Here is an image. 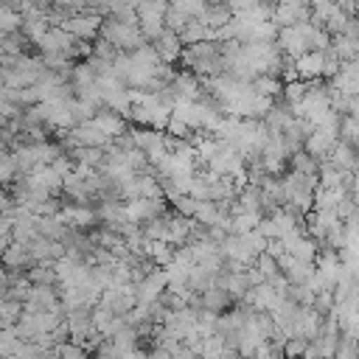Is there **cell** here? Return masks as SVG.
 <instances>
[{
  "label": "cell",
  "mask_w": 359,
  "mask_h": 359,
  "mask_svg": "<svg viewBox=\"0 0 359 359\" xmlns=\"http://www.w3.org/2000/svg\"><path fill=\"white\" fill-rule=\"evenodd\" d=\"M98 306L107 309L115 317H123L129 309L137 306L135 303V283H112V286H107L101 292V297H98Z\"/></svg>",
  "instance_id": "6da1fadb"
},
{
  "label": "cell",
  "mask_w": 359,
  "mask_h": 359,
  "mask_svg": "<svg viewBox=\"0 0 359 359\" xmlns=\"http://www.w3.org/2000/svg\"><path fill=\"white\" fill-rule=\"evenodd\" d=\"M309 20H311L309 3L286 0V3L272 6V25L275 28H292V25H300V22H309Z\"/></svg>",
  "instance_id": "7a4b0ae2"
},
{
  "label": "cell",
  "mask_w": 359,
  "mask_h": 359,
  "mask_svg": "<svg viewBox=\"0 0 359 359\" xmlns=\"http://www.w3.org/2000/svg\"><path fill=\"white\" fill-rule=\"evenodd\" d=\"M59 28H62L65 34H70L73 39H79V42H90V39H95V36H98L101 17L90 14V11H87V6H84V11H81V14L67 17V20H65Z\"/></svg>",
  "instance_id": "3957f363"
},
{
  "label": "cell",
  "mask_w": 359,
  "mask_h": 359,
  "mask_svg": "<svg viewBox=\"0 0 359 359\" xmlns=\"http://www.w3.org/2000/svg\"><path fill=\"white\" fill-rule=\"evenodd\" d=\"M278 241H280V247L289 258H297V261H306V264H314V258L320 252V244H314L303 230H294V233H289Z\"/></svg>",
  "instance_id": "277c9868"
},
{
  "label": "cell",
  "mask_w": 359,
  "mask_h": 359,
  "mask_svg": "<svg viewBox=\"0 0 359 359\" xmlns=\"http://www.w3.org/2000/svg\"><path fill=\"white\" fill-rule=\"evenodd\" d=\"M165 292V275L163 269H149L137 283H135V303L137 306H149L154 300H160V294Z\"/></svg>",
  "instance_id": "5b68a950"
},
{
  "label": "cell",
  "mask_w": 359,
  "mask_h": 359,
  "mask_svg": "<svg viewBox=\"0 0 359 359\" xmlns=\"http://www.w3.org/2000/svg\"><path fill=\"white\" fill-rule=\"evenodd\" d=\"M165 213V202L163 199H129L123 202V216L132 224H143L149 219H157Z\"/></svg>",
  "instance_id": "8992f818"
},
{
  "label": "cell",
  "mask_w": 359,
  "mask_h": 359,
  "mask_svg": "<svg viewBox=\"0 0 359 359\" xmlns=\"http://www.w3.org/2000/svg\"><path fill=\"white\" fill-rule=\"evenodd\" d=\"M73 42H76V39H73L70 34H65V31L56 28V25H50V28L39 36L36 48H39L42 56H67L70 48H73Z\"/></svg>",
  "instance_id": "52a82bcc"
},
{
  "label": "cell",
  "mask_w": 359,
  "mask_h": 359,
  "mask_svg": "<svg viewBox=\"0 0 359 359\" xmlns=\"http://www.w3.org/2000/svg\"><path fill=\"white\" fill-rule=\"evenodd\" d=\"M90 123H93L107 140H115V137H121V135L129 132V121L121 118L118 112H109V109H98V112L90 118Z\"/></svg>",
  "instance_id": "ba28073f"
},
{
  "label": "cell",
  "mask_w": 359,
  "mask_h": 359,
  "mask_svg": "<svg viewBox=\"0 0 359 359\" xmlns=\"http://www.w3.org/2000/svg\"><path fill=\"white\" fill-rule=\"evenodd\" d=\"M334 146H337V135L323 132V129H311V135L303 140V151H306L311 160H317V163H323V160L331 154Z\"/></svg>",
  "instance_id": "9c48e42d"
},
{
  "label": "cell",
  "mask_w": 359,
  "mask_h": 359,
  "mask_svg": "<svg viewBox=\"0 0 359 359\" xmlns=\"http://www.w3.org/2000/svg\"><path fill=\"white\" fill-rule=\"evenodd\" d=\"M31 264H34V261H31V255H28L25 244L11 241V244L0 252V266H3L8 275H22V269H28Z\"/></svg>",
  "instance_id": "30bf717a"
},
{
  "label": "cell",
  "mask_w": 359,
  "mask_h": 359,
  "mask_svg": "<svg viewBox=\"0 0 359 359\" xmlns=\"http://www.w3.org/2000/svg\"><path fill=\"white\" fill-rule=\"evenodd\" d=\"M151 45V50L157 53V59L163 62V65H174L177 59H180V53H182V42H180V36L177 34H171V31H163L157 39H151L149 42Z\"/></svg>",
  "instance_id": "8fae6325"
},
{
  "label": "cell",
  "mask_w": 359,
  "mask_h": 359,
  "mask_svg": "<svg viewBox=\"0 0 359 359\" xmlns=\"http://www.w3.org/2000/svg\"><path fill=\"white\" fill-rule=\"evenodd\" d=\"M292 67H294L300 81H320L323 79V53L320 50H309V53L297 56L292 62Z\"/></svg>",
  "instance_id": "7c38bea8"
},
{
  "label": "cell",
  "mask_w": 359,
  "mask_h": 359,
  "mask_svg": "<svg viewBox=\"0 0 359 359\" xmlns=\"http://www.w3.org/2000/svg\"><path fill=\"white\" fill-rule=\"evenodd\" d=\"M191 230H194V222L191 219H182L177 213H168V219H165V244H171L174 250L182 247L191 238Z\"/></svg>",
  "instance_id": "4fadbf2b"
},
{
  "label": "cell",
  "mask_w": 359,
  "mask_h": 359,
  "mask_svg": "<svg viewBox=\"0 0 359 359\" xmlns=\"http://www.w3.org/2000/svg\"><path fill=\"white\" fill-rule=\"evenodd\" d=\"M348 196V191H345V185H339V188H320L317 185V191H314V199H311V208L314 210H337V205L342 202Z\"/></svg>",
  "instance_id": "5bb4252c"
},
{
  "label": "cell",
  "mask_w": 359,
  "mask_h": 359,
  "mask_svg": "<svg viewBox=\"0 0 359 359\" xmlns=\"http://www.w3.org/2000/svg\"><path fill=\"white\" fill-rule=\"evenodd\" d=\"M135 199H163L160 182L154 174H137L135 177ZM165 202V199H163Z\"/></svg>",
  "instance_id": "9a60e30c"
},
{
  "label": "cell",
  "mask_w": 359,
  "mask_h": 359,
  "mask_svg": "<svg viewBox=\"0 0 359 359\" xmlns=\"http://www.w3.org/2000/svg\"><path fill=\"white\" fill-rule=\"evenodd\" d=\"M250 87H252V93L255 95H264V98H278L280 95V90H283V84H280V79H272V76H255L252 81H250Z\"/></svg>",
  "instance_id": "2e32d148"
},
{
  "label": "cell",
  "mask_w": 359,
  "mask_h": 359,
  "mask_svg": "<svg viewBox=\"0 0 359 359\" xmlns=\"http://www.w3.org/2000/svg\"><path fill=\"white\" fill-rule=\"evenodd\" d=\"M261 219L264 216H258V213H233L230 216V236H244V233L255 230Z\"/></svg>",
  "instance_id": "e0dca14e"
},
{
  "label": "cell",
  "mask_w": 359,
  "mask_h": 359,
  "mask_svg": "<svg viewBox=\"0 0 359 359\" xmlns=\"http://www.w3.org/2000/svg\"><path fill=\"white\" fill-rule=\"evenodd\" d=\"M289 163H292V171L294 174H303V177H317V160H311L303 149L300 151H294L292 157H289Z\"/></svg>",
  "instance_id": "ac0fdd59"
},
{
  "label": "cell",
  "mask_w": 359,
  "mask_h": 359,
  "mask_svg": "<svg viewBox=\"0 0 359 359\" xmlns=\"http://www.w3.org/2000/svg\"><path fill=\"white\" fill-rule=\"evenodd\" d=\"M224 339L222 337H205L202 339V348H199V359H222V353H224Z\"/></svg>",
  "instance_id": "d6986e66"
},
{
  "label": "cell",
  "mask_w": 359,
  "mask_h": 359,
  "mask_svg": "<svg viewBox=\"0 0 359 359\" xmlns=\"http://www.w3.org/2000/svg\"><path fill=\"white\" fill-rule=\"evenodd\" d=\"M20 314H22V303L0 297V323H3V328H11L20 320Z\"/></svg>",
  "instance_id": "ffe728a7"
},
{
  "label": "cell",
  "mask_w": 359,
  "mask_h": 359,
  "mask_svg": "<svg viewBox=\"0 0 359 359\" xmlns=\"http://www.w3.org/2000/svg\"><path fill=\"white\" fill-rule=\"evenodd\" d=\"M306 351H309V342H306V339H300V337H292V339H286V342H283L280 356H283V359H303V356H306Z\"/></svg>",
  "instance_id": "44dd1931"
},
{
  "label": "cell",
  "mask_w": 359,
  "mask_h": 359,
  "mask_svg": "<svg viewBox=\"0 0 359 359\" xmlns=\"http://www.w3.org/2000/svg\"><path fill=\"white\" fill-rule=\"evenodd\" d=\"M306 90H309V81H289V84H283V90H280L283 104L294 107V104L303 98V93H306Z\"/></svg>",
  "instance_id": "7402d4cb"
},
{
  "label": "cell",
  "mask_w": 359,
  "mask_h": 359,
  "mask_svg": "<svg viewBox=\"0 0 359 359\" xmlns=\"http://www.w3.org/2000/svg\"><path fill=\"white\" fill-rule=\"evenodd\" d=\"M56 359H90V353L84 348L73 345V342H65V345L56 348Z\"/></svg>",
  "instance_id": "603a6c76"
},
{
  "label": "cell",
  "mask_w": 359,
  "mask_h": 359,
  "mask_svg": "<svg viewBox=\"0 0 359 359\" xmlns=\"http://www.w3.org/2000/svg\"><path fill=\"white\" fill-rule=\"evenodd\" d=\"M339 67H342V62H339L331 50H323V79H328V81H331V79L339 73Z\"/></svg>",
  "instance_id": "cb8c5ba5"
},
{
  "label": "cell",
  "mask_w": 359,
  "mask_h": 359,
  "mask_svg": "<svg viewBox=\"0 0 359 359\" xmlns=\"http://www.w3.org/2000/svg\"><path fill=\"white\" fill-rule=\"evenodd\" d=\"M196 199H191V196H180L177 202H174V210H177V216H182V219H194V213H196Z\"/></svg>",
  "instance_id": "d4e9b609"
},
{
  "label": "cell",
  "mask_w": 359,
  "mask_h": 359,
  "mask_svg": "<svg viewBox=\"0 0 359 359\" xmlns=\"http://www.w3.org/2000/svg\"><path fill=\"white\" fill-rule=\"evenodd\" d=\"M11 244V219L8 216H0V252Z\"/></svg>",
  "instance_id": "484cf974"
},
{
  "label": "cell",
  "mask_w": 359,
  "mask_h": 359,
  "mask_svg": "<svg viewBox=\"0 0 359 359\" xmlns=\"http://www.w3.org/2000/svg\"><path fill=\"white\" fill-rule=\"evenodd\" d=\"M14 210V199L8 194V188H0V216H8Z\"/></svg>",
  "instance_id": "4316f807"
},
{
  "label": "cell",
  "mask_w": 359,
  "mask_h": 359,
  "mask_svg": "<svg viewBox=\"0 0 359 359\" xmlns=\"http://www.w3.org/2000/svg\"><path fill=\"white\" fill-rule=\"evenodd\" d=\"M121 359H149V353H146L143 348H135V351H126V353H121Z\"/></svg>",
  "instance_id": "83f0119b"
},
{
  "label": "cell",
  "mask_w": 359,
  "mask_h": 359,
  "mask_svg": "<svg viewBox=\"0 0 359 359\" xmlns=\"http://www.w3.org/2000/svg\"><path fill=\"white\" fill-rule=\"evenodd\" d=\"M149 359H171V353H168V351H163V348H154V351L149 353Z\"/></svg>",
  "instance_id": "f1b7e54d"
},
{
  "label": "cell",
  "mask_w": 359,
  "mask_h": 359,
  "mask_svg": "<svg viewBox=\"0 0 359 359\" xmlns=\"http://www.w3.org/2000/svg\"><path fill=\"white\" fill-rule=\"evenodd\" d=\"M6 154H8V146H6V143H3V137H0V160H3Z\"/></svg>",
  "instance_id": "f546056e"
},
{
  "label": "cell",
  "mask_w": 359,
  "mask_h": 359,
  "mask_svg": "<svg viewBox=\"0 0 359 359\" xmlns=\"http://www.w3.org/2000/svg\"><path fill=\"white\" fill-rule=\"evenodd\" d=\"M0 359H3V356H0Z\"/></svg>",
  "instance_id": "4dcf8cb0"
},
{
  "label": "cell",
  "mask_w": 359,
  "mask_h": 359,
  "mask_svg": "<svg viewBox=\"0 0 359 359\" xmlns=\"http://www.w3.org/2000/svg\"><path fill=\"white\" fill-rule=\"evenodd\" d=\"M0 56H3V53H0Z\"/></svg>",
  "instance_id": "1f68e13d"
}]
</instances>
